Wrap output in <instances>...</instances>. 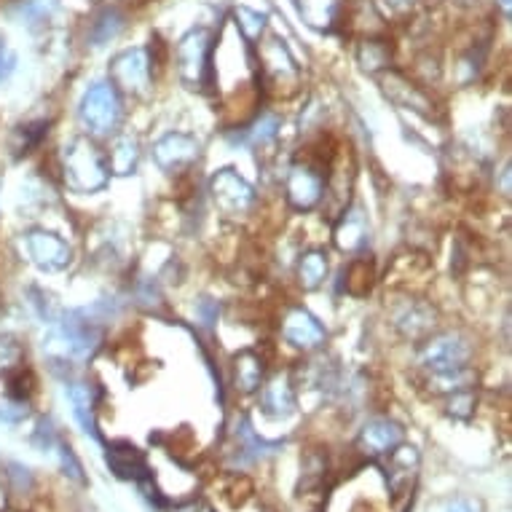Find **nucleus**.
I'll use <instances>...</instances> for the list:
<instances>
[{
	"label": "nucleus",
	"instance_id": "obj_1",
	"mask_svg": "<svg viewBox=\"0 0 512 512\" xmlns=\"http://www.w3.org/2000/svg\"><path fill=\"white\" fill-rule=\"evenodd\" d=\"M62 177L76 194H97L110 180L108 161L94 140L73 137L62 151Z\"/></svg>",
	"mask_w": 512,
	"mask_h": 512
},
{
	"label": "nucleus",
	"instance_id": "obj_2",
	"mask_svg": "<svg viewBox=\"0 0 512 512\" xmlns=\"http://www.w3.org/2000/svg\"><path fill=\"white\" fill-rule=\"evenodd\" d=\"M102 336L100 330L94 328L92 322L76 317V314H68L59 322H51L49 333L43 338V352L51 362H59V365H73V362H86L97 352Z\"/></svg>",
	"mask_w": 512,
	"mask_h": 512
},
{
	"label": "nucleus",
	"instance_id": "obj_3",
	"mask_svg": "<svg viewBox=\"0 0 512 512\" xmlns=\"http://www.w3.org/2000/svg\"><path fill=\"white\" fill-rule=\"evenodd\" d=\"M81 124L86 132L94 137H110L116 135L121 118H124V100L110 81H97L84 92L81 97V108H78Z\"/></svg>",
	"mask_w": 512,
	"mask_h": 512
},
{
	"label": "nucleus",
	"instance_id": "obj_4",
	"mask_svg": "<svg viewBox=\"0 0 512 512\" xmlns=\"http://www.w3.org/2000/svg\"><path fill=\"white\" fill-rule=\"evenodd\" d=\"M475 354L472 338L462 330H445L427 336V341L419 346V365L427 376L435 373H448V370L467 368Z\"/></svg>",
	"mask_w": 512,
	"mask_h": 512
},
{
	"label": "nucleus",
	"instance_id": "obj_5",
	"mask_svg": "<svg viewBox=\"0 0 512 512\" xmlns=\"http://www.w3.org/2000/svg\"><path fill=\"white\" fill-rule=\"evenodd\" d=\"M255 65H258V81L266 92L287 97V94H295L301 84V68L295 65L293 54L277 35H271L261 43Z\"/></svg>",
	"mask_w": 512,
	"mask_h": 512
},
{
	"label": "nucleus",
	"instance_id": "obj_6",
	"mask_svg": "<svg viewBox=\"0 0 512 512\" xmlns=\"http://www.w3.org/2000/svg\"><path fill=\"white\" fill-rule=\"evenodd\" d=\"M212 33L196 27L177 43V73L188 89H207L212 84Z\"/></svg>",
	"mask_w": 512,
	"mask_h": 512
},
{
	"label": "nucleus",
	"instance_id": "obj_7",
	"mask_svg": "<svg viewBox=\"0 0 512 512\" xmlns=\"http://www.w3.org/2000/svg\"><path fill=\"white\" fill-rule=\"evenodd\" d=\"M325 185H328V169L317 167L306 159L290 164L285 177V199L295 212L317 210L325 199Z\"/></svg>",
	"mask_w": 512,
	"mask_h": 512
},
{
	"label": "nucleus",
	"instance_id": "obj_8",
	"mask_svg": "<svg viewBox=\"0 0 512 512\" xmlns=\"http://www.w3.org/2000/svg\"><path fill=\"white\" fill-rule=\"evenodd\" d=\"M210 194L220 215H226L231 220L247 218L255 204H258V194L247 180H244L236 169H220L210 180Z\"/></svg>",
	"mask_w": 512,
	"mask_h": 512
},
{
	"label": "nucleus",
	"instance_id": "obj_9",
	"mask_svg": "<svg viewBox=\"0 0 512 512\" xmlns=\"http://www.w3.org/2000/svg\"><path fill=\"white\" fill-rule=\"evenodd\" d=\"M110 84L116 86L118 94L140 97L151 89L153 62L145 49H124L110 59Z\"/></svg>",
	"mask_w": 512,
	"mask_h": 512
},
{
	"label": "nucleus",
	"instance_id": "obj_10",
	"mask_svg": "<svg viewBox=\"0 0 512 512\" xmlns=\"http://www.w3.org/2000/svg\"><path fill=\"white\" fill-rule=\"evenodd\" d=\"M381 89L387 94V100L397 108L411 110V113H419L424 118L437 116V105L432 100V94L421 84L411 81L405 73H400V70H384L381 73Z\"/></svg>",
	"mask_w": 512,
	"mask_h": 512
},
{
	"label": "nucleus",
	"instance_id": "obj_11",
	"mask_svg": "<svg viewBox=\"0 0 512 512\" xmlns=\"http://www.w3.org/2000/svg\"><path fill=\"white\" fill-rule=\"evenodd\" d=\"M389 319L400 336L408 341H421V338L432 336L437 325V309L424 298H403V301L392 303Z\"/></svg>",
	"mask_w": 512,
	"mask_h": 512
},
{
	"label": "nucleus",
	"instance_id": "obj_12",
	"mask_svg": "<svg viewBox=\"0 0 512 512\" xmlns=\"http://www.w3.org/2000/svg\"><path fill=\"white\" fill-rule=\"evenodd\" d=\"M199 140L185 132H169L153 145V161L159 164L161 172L167 175H183L199 161Z\"/></svg>",
	"mask_w": 512,
	"mask_h": 512
},
{
	"label": "nucleus",
	"instance_id": "obj_13",
	"mask_svg": "<svg viewBox=\"0 0 512 512\" xmlns=\"http://www.w3.org/2000/svg\"><path fill=\"white\" fill-rule=\"evenodd\" d=\"M282 338L293 349L317 352L328 341V330L322 328V322L311 311H306L303 306H290L282 314Z\"/></svg>",
	"mask_w": 512,
	"mask_h": 512
},
{
	"label": "nucleus",
	"instance_id": "obj_14",
	"mask_svg": "<svg viewBox=\"0 0 512 512\" xmlns=\"http://www.w3.org/2000/svg\"><path fill=\"white\" fill-rule=\"evenodd\" d=\"M25 244L30 261L43 271H62L68 269L70 261H73L70 244L59 234H54V231H46V228H33V231H27Z\"/></svg>",
	"mask_w": 512,
	"mask_h": 512
},
{
	"label": "nucleus",
	"instance_id": "obj_15",
	"mask_svg": "<svg viewBox=\"0 0 512 512\" xmlns=\"http://www.w3.org/2000/svg\"><path fill=\"white\" fill-rule=\"evenodd\" d=\"M231 381H234L236 392H242V395L258 392L266 381V357L255 349H242L239 354H234Z\"/></svg>",
	"mask_w": 512,
	"mask_h": 512
},
{
	"label": "nucleus",
	"instance_id": "obj_16",
	"mask_svg": "<svg viewBox=\"0 0 512 512\" xmlns=\"http://www.w3.org/2000/svg\"><path fill=\"white\" fill-rule=\"evenodd\" d=\"M333 242L341 252H362L370 242L368 220L362 210H344L333 228Z\"/></svg>",
	"mask_w": 512,
	"mask_h": 512
},
{
	"label": "nucleus",
	"instance_id": "obj_17",
	"mask_svg": "<svg viewBox=\"0 0 512 512\" xmlns=\"http://www.w3.org/2000/svg\"><path fill=\"white\" fill-rule=\"evenodd\" d=\"M400 443H403V429H400V424H395V421L389 419L368 421L360 432L362 454H389V451H395Z\"/></svg>",
	"mask_w": 512,
	"mask_h": 512
},
{
	"label": "nucleus",
	"instance_id": "obj_18",
	"mask_svg": "<svg viewBox=\"0 0 512 512\" xmlns=\"http://www.w3.org/2000/svg\"><path fill=\"white\" fill-rule=\"evenodd\" d=\"M261 408L274 419H287L290 413L295 411V387H293V378L287 376H277L271 378L269 384L263 387L261 395Z\"/></svg>",
	"mask_w": 512,
	"mask_h": 512
},
{
	"label": "nucleus",
	"instance_id": "obj_19",
	"mask_svg": "<svg viewBox=\"0 0 512 512\" xmlns=\"http://www.w3.org/2000/svg\"><path fill=\"white\" fill-rule=\"evenodd\" d=\"M105 161H108V169L113 175H132L137 169V161H140V140L135 135H116Z\"/></svg>",
	"mask_w": 512,
	"mask_h": 512
},
{
	"label": "nucleus",
	"instance_id": "obj_20",
	"mask_svg": "<svg viewBox=\"0 0 512 512\" xmlns=\"http://www.w3.org/2000/svg\"><path fill=\"white\" fill-rule=\"evenodd\" d=\"M328 252L319 250V247H314V250H306L298 258V266H295V274H298V285L303 287V290H317V287L325 285V279H328Z\"/></svg>",
	"mask_w": 512,
	"mask_h": 512
},
{
	"label": "nucleus",
	"instance_id": "obj_21",
	"mask_svg": "<svg viewBox=\"0 0 512 512\" xmlns=\"http://www.w3.org/2000/svg\"><path fill=\"white\" fill-rule=\"evenodd\" d=\"M108 464L113 467L118 478H145L148 472V464H145V456L137 451L135 445L129 443H116L110 445L108 451Z\"/></svg>",
	"mask_w": 512,
	"mask_h": 512
},
{
	"label": "nucleus",
	"instance_id": "obj_22",
	"mask_svg": "<svg viewBox=\"0 0 512 512\" xmlns=\"http://www.w3.org/2000/svg\"><path fill=\"white\" fill-rule=\"evenodd\" d=\"M344 285L346 293L352 295V298H365L370 295L373 285H376V263L368 255H360V258H354L344 271Z\"/></svg>",
	"mask_w": 512,
	"mask_h": 512
},
{
	"label": "nucleus",
	"instance_id": "obj_23",
	"mask_svg": "<svg viewBox=\"0 0 512 512\" xmlns=\"http://www.w3.org/2000/svg\"><path fill=\"white\" fill-rule=\"evenodd\" d=\"M68 397L70 403H73V413H76L78 424L84 427V432L94 435V432H97V424H94L97 395H94L92 384H86V381H73V384H68Z\"/></svg>",
	"mask_w": 512,
	"mask_h": 512
},
{
	"label": "nucleus",
	"instance_id": "obj_24",
	"mask_svg": "<svg viewBox=\"0 0 512 512\" xmlns=\"http://www.w3.org/2000/svg\"><path fill=\"white\" fill-rule=\"evenodd\" d=\"M298 11L314 30H333L341 17V0H298Z\"/></svg>",
	"mask_w": 512,
	"mask_h": 512
},
{
	"label": "nucleus",
	"instance_id": "obj_25",
	"mask_svg": "<svg viewBox=\"0 0 512 512\" xmlns=\"http://www.w3.org/2000/svg\"><path fill=\"white\" fill-rule=\"evenodd\" d=\"M357 62L365 73H384L392 68V46L384 38H365L357 46Z\"/></svg>",
	"mask_w": 512,
	"mask_h": 512
},
{
	"label": "nucleus",
	"instance_id": "obj_26",
	"mask_svg": "<svg viewBox=\"0 0 512 512\" xmlns=\"http://www.w3.org/2000/svg\"><path fill=\"white\" fill-rule=\"evenodd\" d=\"M279 126H282L279 116L263 113V116L255 118V124L244 129V135H239V143L250 145V148H269V145L277 143Z\"/></svg>",
	"mask_w": 512,
	"mask_h": 512
},
{
	"label": "nucleus",
	"instance_id": "obj_27",
	"mask_svg": "<svg viewBox=\"0 0 512 512\" xmlns=\"http://www.w3.org/2000/svg\"><path fill=\"white\" fill-rule=\"evenodd\" d=\"M126 17L118 9H105L102 14H97L89 27V41L92 46H105L108 41H113L121 30H124Z\"/></svg>",
	"mask_w": 512,
	"mask_h": 512
},
{
	"label": "nucleus",
	"instance_id": "obj_28",
	"mask_svg": "<svg viewBox=\"0 0 512 512\" xmlns=\"http://www.w3.org/2000/svg\"><path fill=\"white\" fill-rule=\"evenodd\" d=\"M234 25L247 43H258L261 35L266 33V17L261 11L250 9V6H239L234 11Z\"/></svg>",
	"mask_w": 512,
	"mask_h": 512
},
{
	"label": "nucleus",
	"instance_id": "obj_29",
	"mask_svg": "<svg viewBox=\"0 0 512 512\" xmlns=\"http://www.w3.org/2000/svg\"><path fill=\"white\" fill-rule=\"evenodd\" d=\"M19 368H25V346L14 336L0 333V378H9Z\"/></svg>",
	"mask_w": 512,
	"mask_h": 512
},
{
	"label": "nucleus",
	"instance_id": "obj_30",
	"mask_svg": "<svg viewBox=\"0 0 512 512\" xmlns=\"http://www.w3.org/2000/svg\"><path fill=\"white\" fill-rule=\"evenodd\" d=\"M33 392H35L33 370L19 368L17 373H11V376H9V395L14 397V400L25 403V400H30V395H33Z\"/></svg>",
	"mask_w": 512,
	"mask_h": 512
},
{
	"label": "nucleus",
	"instance_id": "obj_31",
	"mask_svg": "<svg viewBox=\"0 0 512 512\" xmlns=\"http://www.w3.org/2000/svg\"><path fill=\"white\" fill-rule=\"evenodd\" d=\"M475 403H478L475 389H462V392L448 395V413H451V416H456V419H470Z\"/></svg>",
	"mask_w": 512,
	"mask_h": 512
},
{
	"label": "nucleus",
	"instance_id": "obj_32",
	"mask_svg": "<svg viewBox=\"0 0 512 512\" xmlns=\"http://www.w3.org/2000/svg\"><path fill=\"white\" fill-rule=\"evenodd\" d=\"M250 491L252 483L244 478V475H228L226 486H223V499H228L234 507H239V504H244V499L250 496Z\"/></svg>",
	"mask_w": 512,
	"mask_h": 512
},
{
	"label": "nucleus",
	"instance_id": "obj_33",
	"mask_svg": "<svg viewBox=\"0 0 512 512\" xmlns=\"http://www.w3.org/2000/svg\"><path fill=\"white\" fill-rule=\"evenodd\" d=\"M46 132H49V124H43V121H41V124H35V126H22V129H19V143L14 145L17 156L33 151L35 145L41 143Z\"/></svg>",
	"mask_w": 512,
	"mask_h": 512
},
{
	"label": "nucleus",
	"instance_id": "obj_34",
	"mask_svg": "<svg viewBox=\"0 0 512 512\" xmlns=\"http://www.w3.org/2000/svg\"><path fill=\"white\" fill-rule=\"evenodd\" d=\"M54 0H27L22 3V17L27 14V19H33V22H43V19L51 17V11H54Z\"/></svg>",
	"mask_w": 512,
	"mask_h": 512
},
{
	"label": "nucleus",
	"instance_id": "obj_35",
	"mask_svg": "<svg viewBox=\"0 0 512 512\" xmlns=\"http://www.w3.org/2000/svg\"><path fill=\"white\" fill-rule=\"evenodd\" d=\"M218 311V303L210 301V298H202V301L196 303V317H199L204 328H212L218 322Z\"/></svg>",
	"mask_w": 512,
	"mask_h": 512
},
{
	"label": "nucleus",
	"instance_id": "obj_36",
	"mask_svg": "<svg viewBox=\"0 0 512 512\" xmlns=\"http://www.w3.org/2000/svg\"><path fill=\"white\" fill-rule=\"evenodd\" d=\"M27 416L25 403H0V424H17Z\"/></svg>",
	"mask_w": 512,
	"mask_h": 512
},
{
	"label": "nucleus",
	"instance_id": "obj_37",
	"mask_svg": "<svg viewBox=\"0 0 512 512\" xmlns=\"http://www.w3.org/2000/svg\"><path fill=\"white\" fill-rule=\"evenodd\" d=\"M384 6L389 9V14H395V17H405V14H411L413 11L416 0H384Z\"/></svg>",
	"mask_w": 512,
	"mask_h": 512
},
{
	"label": "nucleus",
	"instance_id": "obj_38",
	"mask_svg": "<svg viewBox=\"0 0 512 512\" xmlns=\"http://www.w3.org/2000/svg\"><path fill=\"white\" fill-rule=\"evenodd\" d=\"M62 462H65V467H70V475L76 480H84V475H81V464L76 462V456H73V451L70 448H65L62 451Z\"/></svg>",
	"mask_w": 512,
	"mask_h": 512
},
{
	"label": "nucleus",
	"instance_id": "obj_39",
	"mask_svg": "<svg viewBox=\"0 0 512 512\" xmlns=\"http://www.w3.org/2000/svg\"><path fill=\"white\" fill-rule=\"evenodd\" d=\"M14 68V57L9 54V49L3 46V41H0V78L9 76V70Z\"/></svg>",
	"mask_w": 512,
	"mask_h": 512
},
{
	"label": "nucleus",
	"instance_id": "obj_40",
	"mask_svg": "<svg viewBox=\"0 0 512 512\" xmlns=\"http://www.w3.org/2000/svg\"><path fill=\"white\" fill-rule=\"evenodd\" d=\"M451 512H472V504L456 502V504H451Z\"/></svg>",
	"mask_w": 512,
	"mask_h": 512
},
{
	"label": "nucleus",
	"instance_id": "obj_41",
	"mask_svg": "<svg viewBox=\"0 0 512 512\" xmlns=\"http://www.w3.org/2000/svg\"><path fill=\"white\" fill-rule=\"evenodd\" d=\"M499 6L504 9V14H510V0H499Z\"/></svg>",
	"mask_w": 512,
	"mask_h": 512
}]
</instances>
